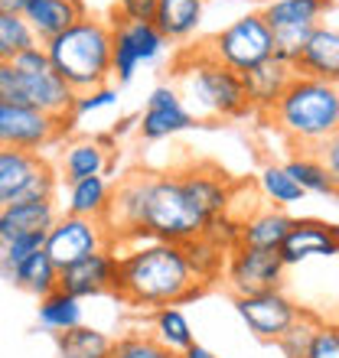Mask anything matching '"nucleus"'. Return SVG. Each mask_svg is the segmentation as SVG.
I'll return each mask as SVG.
<instances>
[{"instance_id":"nucleus-1","label":"nucleus","mask_w":339,"mask_h":358,"mask_svg":"<svg viewBox=\"0 0 339 358\" xmlns=\"http://www.w3.org/2000/svg\"><path fill=\"white\" fill-rule=\"evenodd\" d=\"M118 251V248H114ZM202 283L189 267L183 245L170 241H127V251H118V283L114 296L127 306H179L202 296Z\"/></svg>"},{"instance_id":"nucleus-2","label":"nucleus","mask_w":339,"mask_h":358,"mask_svg":"<svg viewBox=\"0 0 339 358\" xmlns=\"http://www.w3.org/2000/svg\"><path fill=\"white\" fill-rule=\"evenodd\" d=\"M173 76L183 104L199 121H235L254 114L248 104L245 78L222 66L206 46L183 49V56L173 62Z\"/></svg>"},{"instance_id":"nucleus-3","label":"nucleus","mask_w":339,"mask_h":358,"mask_svg":"<svg viewBox=\"0 0 339 358\" xmlns=\"http://www.w3.org/2000/svg\"><path fill=\"white\" fill-rule=\"evenodd\" d=\"M56 76L76 94L95 92L114 82L111 72V23L102 17H82L76 27L43 43Z\"/></svg>"},{"instance_id":"nucleus-4","label":"nucleus","mask_w":339,"mask_h":358,"mask_svg":"<svg viewBox=\"0 0 339 358\" xmlns=\"http://www.w3.org/2000/svg\"><path fill=\"white\" fill-rule=\"evenodd\" d=\"M268 117L291 143L317 150L339 131V85L297 76Z\"/></svg>"},{"instance_id":"nucleus-5","label":"nucleus","mask_w":339,"mask_h":358,"mask_svg":"<svg viewBox=\"0 0 339 358\" xmlns=\"http://www.w3.org/2000/svg\"><path fill=\"white\" fill-rule=\"evenodd\" d=\"M206 49L222 66H228L238 76H245L261 62L274 59V33L268 27V20L261 17V10H254V13L232 20L228 27L219 29L216 36H209Z\"/></svg>"},{"instance_id":"nucleus-6","label":"nucleus","mask_w":339,"mask_h":358,"mask_svg":"<svg viewBox=\"0 0 339 358\" xmlns=\"http://www.w3.org/2000/svg\"><path fill=\"white\" fill-rule=\"evenodd\" d=\"M62 179L43 153L0 147V212L23 199H56Z\"/></svg>"},{"instance_id":"nucleus-7","label":"nucleus","mask_w":339,"mask_h":358,"mask_svg":"<svg viewBox=\"0 0 339 358\" xmlns=\"http://www.w3.org/2000/svg\"><path fill=\"white\" fill-rule=\"evenodd\" d=\"M170 49V39L153 23H111V72L118 85H127L144 66H157L163 52Z\"/></svg>"},{"instance_id":"nucleus-8","label":"nucleus","mask_w":339,"mask_h":358,"mask_svg":"<svg viewBox=\"0 0 339 358\" xmlns=\"http://www.w3.org/2000/svg\"><path fill=\"white\" fill-rule=\"evenodd\" d=\"M104 248H114V238H111V228L98 222V218H82V215H62L56 218V225L46 231V251L53 257V264L59 271H66V267L78 264L85 257L98 255Z\"/></svg>"},{"instance_id":"nucleus-9","label":"nucleus","mask_w":339,"mask_h":358,"mask_svg":"<svg viewBox=\"0 0 339 358\" xmlns=\"http://www.w3.org/2000/svg\"><path fill=\"white\" fill-rule=\"evenodd\" d=\"M284 267L277 251H258V248H232L226 257L222 283L232 296H251L264 290H284Z\"/></svg>"},{"instance_id":"nucleus-10","label":"nucleus","mask_w":339,"mask_h":358,"mask_svg":"<svg viewBox=\"0 0 339 358\" xmlns=\"http://www.w3.org/2000/svg\"><path fill=\"white\" fill-rule=\"evenodd\" d=\"M66 131H69L66 124H59L56 117H49V114L36 111V108L0 101V147L43 153L46 147L62 141Z\"/></svg>"},{"instance_id":"nucleus-11","label":"nucleus","mask_w":339,"mask_h":358,"mask_svg":"<svg viewBox=\"0 0 339 358\" xmlns=\"http://www.w3.org/2000/svg\"><path fill=\"white\" fill-rule=\"evenodd\" d=\"M303 306L287 296L284 290H264V293H251V296H235V313L238 320L248 326L254 339L261 342H277L287 332L297 313Z\"/></svg>"},{"instance_id":"nucleus-12","label":"nucleus","mask_w":339,"mask_h":358,"mask_svg":"<svg viewBox=\"0 0 339 358\" xmlns=\"http://www.w3.org/2000/svg\"><path fill=\"white\" fill-rule=\"evenodd\" d=\"M199 124L202 121L183 104L177 85H157L151 92V98H147L141 121H137V137L147 143H157L167 141V137H177V134L193 131Z\"/></svg>"},{"instance_id":"nucleus-13","label":"nucleus","mask_w":339,"mask_h":358,"mask_svg":"<svg viewBox=\"0 0 339 358\" xmlns=\"http://www.w3.org/2000/svg\"><path fill=\"white\" fill-rule=\"evenodd\" d=\"M277 255L284 267L307 264L313 257H339V225L320 222V218H293Z\"/></svg>"},{"instance_id":"nucleus-14","label":"nucleus","mask_w":339,"mask_h":358,"mask_svg":"<svg viewBox=\"0 0 339 358\" xmlns=\"http://www.w3.org/2000/svg\"><path fill=\"white\" fill-rule=\"evenodd\" d=\"M114 283H118V251L114 248H104L98 255L59 271V290L72 293L78 300L114 293Z\"/></svg>"},{"instance_id":"nucleus-15","label":"nucleus","mask_w":339,"mask_h":358,"mask_svg":"<svg viewBox=\"0 0 339 358\" xmlns=\"http://www.w3.org/2000/svg\"><path fill=\"white\" fill-rule=\"evenodd\" d=\"M242 78H245V92H248L251 111L268 117V114L274 111V104L284 98L287 85L297 78V69H293L291 62H281V59H268V62H261L258 69L245 72Z\"/></svg>"},{"instance_id":"nucleus-16","label":"nucleus","mask_w":339,"mask_h":358,"mask_svg":"<svg viewBox=\"0 0 339 358\" xmlns=\"http://www.w3.org/2000/svg\"><path fill=\"white\" fill-rule=\"evenodd\" d=\"M293 69H297V76L323 78V82L339 85V27L320 23L313 29Z\"/></svg>"},{"instance_id":"nucleus-17","label":"nucleus","mask_w":339,"mask_h":358,"mask_svg":"<svg viewBox=\"0 0 339 358\" xmlns=\"http://www.w3.org/2000/svg\"><path fill=\"white\" fill-rule=\"evenodd\" d=\"M82 17H88L85 0H39L23 10V20L29 23L36 43H49L53 36L66 33L69 27H76Z\"/></svg>"},{"instance_id":"nucleus-18","label":"nucleus","mask_w":339,"mask_h":358,"mask_svg":"<svg viewBox=\"0 0 339 358\" xmlns=\"http://www.w3.org/2000/svg\"><path fill=\"white\" fill-rule=\"evenodd\" d=\"M111 166V153L104 150L95 137H78V141H69L59 153V179L62 182H78L85 176H104Z\"/></svg>"},{"instance_id":"nucleus-19","label":"nucleus","mask_w":339,"mask_h":358,"mask_svg":"<svg viewBox=\"0 0 339 358\" xmlns=\"http://www.w3.org/2000/svg\"><path fill=\"white\" fill-rule=\"evenodd\" d=\"M333 10V0H264L261 17L271 29H317Z\"/></svg>"},{"instance_id":"nucleus-20","label":"nucleus","mask_w":339,"mask_h":358,"mask_svg":"<svg viewBox=\"0 0 339 358\" xmlns=\"http://www.w3.org/2000/svg\"><path fill=\"white\" fill-rule=\"evenodd\" d=\"M202 13H206V0H157V13H153V27L173 43H189L202 27Z\"/></svg>"},{"instance_id":"nucleus-21","label":"nucleus","mask_w":339,"mask_h":358,"mask_svg":"<svg viewBox=\"0 0 339 358\" xmlns=\"http://www.w3.org/2000/svg\"><path fill=\"white\" fill-rule=\"evenodd\" d=\"M62 215L56 206V199H23L13 202L0 212V225L7 228L13 238L23 235H46L56 225V218Z\"/></svg>"},{"instance_id":"nucleus-22","label":"nucleus","mask_w":339,"mask_h":358,"mask_svg":"<svg viewBox=\"0 0 339 358\" xmlns=\"http://www.w3.org/2000/svg\"><path fill=\"white\" fill-rule=\"evenodd\" d=\"M293 218L284 212V208H258L254 215H248L242 222V235H238V245L242 248H258V251H281L284 238L291 231Z\"/></svg>"},{"instance_id":"nucleus-23","label":"nucleus","mask_w":339,"mask_h":358,"mask_svg":"<svg viewBox=\"0 0 339 358\" xmlns=\"http://www.w3.org/2000/svg\"><path fill=\"white\" fill-rule=\"evenodd\" d=\"M111 182L108 176H85L78 182L66 186V212L82 218H98L104 222L111 212Z\"/></svg>"},{"instance_id":"nucleus-24","label":"nucleus","mask_w":339,"mask_h":358,"mask_svg":"<svg viewBox=\"0 0 339 358\" xmlns=\"http://www.w3.org/2000/svg\"><path fill=\"white\" fill-rule=\"evenodd\" d=\"M10 283H13V287H20V290L33 293L36 300H43V296H49L53 290H59V267L53 264V257L39 248V251L27 255L17 267H13Z\"/></svg>"},{"instance_id":"nucleus-25","label":"nucleus","mask_w":339,"mask_h":358,"mask_svg":"<svg viewBox=\"0 0 339 358\" xmlns=\"http://www.w3.org/2000/svg\"><path fill=\"white\" fill-rule=\"evenodd\" d=\"M151 336L163 345V352L170 355H183L189 345H196V332L193 322L186 320V313L179 306H160L151 316Z\"/></svg>"},{"instance_id":"nucleus-26","label":"nucleus","mask_w":339,"mask_h":358,"mask_svg":"<svg viewBox=\"0 0 339 358\" xmlns=\"http://www.w3.org/2000/svg\"><path fill=\"white\" fill-rule=\"evenodd\" d=\"M82 313H85L82 300L72 296V293H66V290H53L49 296H43L39 306H36L39 326H43L46 332H53V336L82 326Z\"/></svg>"},{"instance_id":"nucleus-27","label":"nucleus","mask_w":339,"mask_h":358,"mask_svg":"<svg viewBox=\"0 0 339 358\" xmlns=\"http://www.w3.org/2000/svg\"><path fill=\"white\" fill-rule=\"evenodd\" d=\"M111 336H104L102 329L85 326V322L56 336V349L62 358H111Z\"/></svg>"},{"instance_id":"nucleus-28","label":"nucleus","mask_w":339,"mask_h":358,"mask_svg":"<svg viewBox=\"0 0 339 358\" xmlns=\"http://www.w3.org/2000/svg\"><path fill=\"white\" fill-rule=\"evenodd\" d=\"M284 170L291 173V179L303 189V192H307V196H339L320 157L297 153V157H291V160L284 163Z\"/></svg>"},{"instance_id":"nucleus-29","label":"nucleus","mask_w":339,"mask_h":358,"mask_svg":"<svg viewBox=\"0 0 339 358\" xmlns=\"http://www.w3.org/2000/svg\"><path fill=\"white\" fill-rule=\"evenodd\" d=\"M258 189H261V196L268 199L274 208H287V206H293V202H303V196H307L291 179V173L284 170V163H268V166L258 173Z\"/></svg>"},{"instance_id":"nucleus-30","label":"nucleus","mask_w":339,"mask_h":358,"mask_svg":"<svg viewBox=\"0 0 339 358\" xmlns=\"http://www.w3.org/2000/svg\"><path fill=\"white\" fill-rule=\"evenodd\" d=\"M183 251H186L189 267H193V273L199 277L202 287H209L212 280L222 277V271H226V257H228L226 248H219L216 241H209V238L202 235V238H196V241L183 245Z\"/></svg>"},{"instance_id":"nucleus-31","label":"nucleus","mask_w":339,"mask_h":358,"mask_svg":"<svg viewBox=\"0 0 339 358\" xmlns=\"http://www.w3.org/2000/svg\"><path fill=\"white\" fill-rule=\"evenodd\" d=\"M320 316L310 310H300L297 313V320L287 326V332H284L281 339L274 342L277 349H281L284 358H307V352H310L313 345V336H317V329H320Z\"/></svg>"},{"instance_id":"nucleus-32","label":"nucleus","mask_w":339,"mask_h":358,"mask_svg":"<svg viewBox=\"0 0 339 358\" xmlns=\"http://www.w3.org/2000/svg\"><path fill=\"white\" fill-rule=\"evenodd\" d=\"M33 43H36V36L20 13H0V62H13Z\"/></svg>"},{"instance_id":"nucleus-33","label":"nucleus","mask_w":339,"mask_h":358,"mask_svg":"<svg viewBox=\"0 0 339 358\" xmlns=\"http://www.w3.org/2000/svg\"><path fill=\"white\" fill-rule=\"evenodd\" d=\"M43 245H46V235H23V238H13L7 228L0 225V280L10 283V273H13V267H17L27 255L39 251Z\"/></svg>"},{"instance_id":"nucleus-34","label":"nucleus","mask_w":339,"mask_h":358,"mask_svg":"<svg viewBox=\"0 0 339 358\" xmlns=\"http://www.w3.org/2000/svg\"><path fill=\"white\" fill-rule=\"evenodd\" d=\"M111 358H167V352L151 332H127L121 339H114Z\"/></svg>"},{"instance_id":"nucleus-35","label":"nucleus","mask_w":339,"mask_h":358,"mask_svg":"<svg viewBox=\"0 0 339 358\" xmlns=\"http://www.w3.org/2000/svg\"><path fill=\"white\" fill-rule=\"evenodd\" d=\"M118 104V88L114 85H104V88H95V92H85L76 98V108H72V121L76 124L78 117H85V114H95L102 111V108H114Z\"/></svg>"},{"instance_id":"nucleus-36","label":"nucleus","mask_w":339,"mask_h":358,"mask_svg":"<svg viewBox=\"0 0 339 358\" xmlns=\"http://www.w3.org/2000/svg\"><path fill=\"white\" fill-rule=\"evenodd\" d=\"M157 13V0H118L114 3V20H127V23H153Z\"/></svg>"},{"instance_id":"nucleus-37","label":"nucleus","mask_w":339,"mask_h":358,"mask_svg":"<svg viewBox=\"0 0 339 358\" xmlns=\"http://www.w3.org/2000/svg\"><path fill=\"white\" fill-rule=\"evenodd\" d=\"M307 358H339V329L336 322H320Z\"/></svg>"},{"instance_id":"nucleus-38","label":"nucleus","mask_w":339,"mask_h":358,"mask_svg":"<svg viewBox=\"0 0 339 358\" xmlns=\"http://www.w3.org/2000/svg\"><path fill=\"white\" fill-rule=\"evenodd\" d=\"M13 66H17L20 72H49L53 62H49L46 46H43V43H33V46L23 49V52L13 59Z\"/></svg>"},{"instance_id":"nucleus-39","label":"nucleus","mask_w":339,"mask_h":358,"mask_svg":"<svg viewBox=\"0 0 339 358\" xmlns=\"http://www.w3.org/2000/svg\"><path fill=\"white\" fill-rule=\"evenodd\" d=\"M317 157L323 160V166H326V173H330V179H333V186H336V192H339V131L333 134L326 143H320V147H317Z\"/></svg>"},{"instance_id":"nucleus-40","label":"nucleus","mask_w":339,"mask_h":358,"mask_svg":"<svg viewBox=\"0 0 339 358\" xmlns=\"http://www.w3.org/2000/svg\"><path fill=\"white\" fill-rule=\"evenodd\" d=\"M137 121H141V114H124V117H118V121L111 124V134H114V141H121L124 134L137 131Z\"/></svg>"},{"instance_id":"nucleus-41","label":"nucleus","mask_w":339,"mask_h":358,"mask_svg":"<svg viewBox=\"0 0 339 358\" xmlns=\"http://www.w3.org/2000/svg\"><path fill=\"white\" fill-rule=\"evenodd\" d=\"M183 355H186V358H219L216 352L206 349V345H199V342H196V345H189V349L183 352Z\"/></svg>"},{"instance_id":"nucleus-42","label":"nucleus","mask_w":339,"mask_h":358,"mask_svg":"<svg viewBox=\"0 0 339 358\" xmlns=\"http://www.w3.org/2000/svg\"><path fill=\"white\" fill-rule=\"evenodd\" d=\"M23 7H27V0H0V13H20L23 17Z\"/></svg>"},{"instance_id":"nucleus-43","label":"nucleus","mask_w":339,"mask_h":358,"mask_svg":"<svg viewBox=\"0 0 339 358\" xmlns=\"http://www.w3.org/2000/svg\"><path fill=\"white\" fill-rule=\"evenodd\" d=\"M167 358H186V355H170V352H167Z\"/></svg>"},{"instance_id":"nucleus-44","label":"nucleus","mask_w":339,"mask_h":358,"mask_svg":"<svg viewBox=\"0 0 339 358\" xmlns=\"http://www.w3.org/2000/svg\"><path fill=\"white\" fill-rule=\"evenodd\" d=\"M336 329H339V320H336Z\"/></svg>"}]
</instances>
